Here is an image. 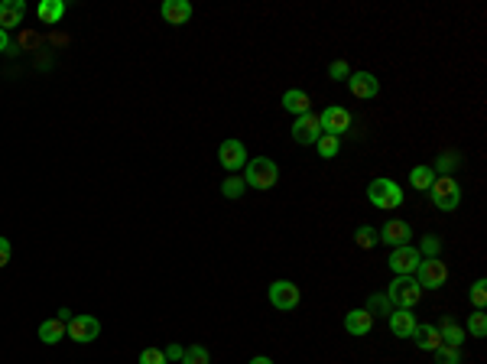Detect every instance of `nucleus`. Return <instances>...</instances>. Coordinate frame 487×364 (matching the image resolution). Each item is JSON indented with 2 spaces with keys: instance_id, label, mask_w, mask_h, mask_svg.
<instances>
[{
  "instance_id": "obj_1",
  "label": "nucleus",
  "mask_w": 487,
  "mask_h": 364,
  "mask_svg": "<svg viewBox=\"0 0 487 364\" xmlns=\"http://www.w3.org/2000/svg\"><path fill=\"white\" fill-rule=\"evenodd\" d=\"M276 179H280V166H276L270 156H257V160H247L244 166V186L250 189H273Z\"/></svg>"
},
{
  "instance_id": "obj_2",
  "label": "nucleus",
  "mask_w": 487,
  "mask_h": 364,
  "mask_svg": "<svg viewBox=\"0 0 487 364\" xmlns=\"http://www.w3.org/2000/svg\"><path fill=\"white\" fill-rule=\"evenodd\" d=\"M429 198H432L435 208H442V212H455L461 202V186L455 182L452 176H435L432 189H429Z\"/></svg>"
},
{
  "instance_id": "obj_3",
  "label": "nucleus",
  "mask_w": 487,
  "mask_h": 364,
  "mask_svg": "<svg viewBox=\"0 0 487 364\" xmlns=\"http://www.w3.org/2000/svg\"><path fill=\"white\" fill-rule=\"evenodd\" d=\"M367 202L377 208H399L403 205V189L393 179H373L367 186Z\"/></svg>"
},
{
  "instance_id": "obj_4",
  "label": "nucleus",
  "mask_w": 487,
  "mask_h": 364,
  "mask_svg": "<svg viewBox=\"0 0 487 364\" xmlns=\"http://www.w3.org/2000/svg\"><path fill=\"white\" fill-rule=\"evenodd\" d=\"M419 296H423V286H419L413 276H397V280L390 283L387 299L393 302V306H399V309H413L419 302Z\"/></svg>"
},
{
  "instance_id": "obj_5",
  "label": "nucleus",
  "mask_w": 487,
  "mask_h": 364,
  "mask_svg": "<svg viewBox=\"0 0 487 364\" xmlns=\"http://www.w3.org/2000/svg\"><path fill=\"white\" fill-rule=\"evenodd\" d=\"M416 276L423 290H439L448 280V267L442 264V257H423L416 267Z\"/></svg>"
},
{
  "instance_id": "obj_6",
  "label": "nucleus",
  "mask_w": 487,
  "mask_h": 364,
  "mask_svg": "<svg viewBox=\"0 0 487 364\" xmlns=\"http://www.w3.org/2000/svg\"><path fill=\"white\" fill-rule=\"evenodd\" d=\"M299 286L292 283V280H276V283H270V302H273L276 309H283V312H289V309H296L299 306Z\"/></svg>"
},
{
  "instance_id": "obj_7",
  "label": "nucleus",
  "mask_w": 487,
  "mask_h": 364,
  "mask_svg": "<svg viewBox=\"0 0 487 364\" xmlns=\"http://www.w3.org/2000/svg\"><path fill=\"white\" fill-rule=\"evenodd\" d=\"M65 335L71 338V342H78V345H88V342H95L97 335H101V322H97V316H75V319L69 322V332Z\"/></svg>"
},
{
  "instance_id": "obj_8",
  "label": "nucleus",
  "mask_w": 487,
  "mask_h": 364,
  "mask_svg": "<svg viewBox=\"0 0 487 364\" xmlns=\"http://www.w3.org/2000/svg\"><path fill=\"white\" fill-rule=\"evenodd\" d=\"M322 137V124H319V114H302L296 117V124H292V140L302 143V147H312V143H319Z\"/></svg>"
},
{
  "instance_id": "obj_9",
  "label": "nucleus",
  "mask_w": 487,
  "mask_h": 364,
  "mask_svg": "<svg viewBox=\"0 0 487 364\" xmlns=\"http://www.w3.org/2000/svg\"><path fill=\"white\" fill-rule=\"evenodd\" d=\"M218 160H221V166L228 169L231 176H234L238 169L247 166V150H244V143H240V140L231 137V140H224L221 147H218Z\"/></svg>"
},
{
  "instance_id": "obj_10",
  "label": "nucleus",
  "mask_w": 487,
  "mask_h": 364,
  "mask_svg": "<svg viewBox=\"0 0 487 364\" xmlns=\"http://www.w3.org/2000/svg\"><path fill=\"white\" fill-rule=\"evenodd\" d=\"M319 124H322V133H331V137H341L345 130H351V114H348L345 107H325L319 114Z\"/></svg>"
},
{
  "instance_id": "obj_11",
  "label": "nucleus",
  "mask_w": 487,
  "mask_h": 364,
  "mask_svg": "<svg viewBox=\"0 0 487 364\" xmlns=\"http://www.w3.org/2000/svg\"><path fill=\"white\" fill-rule=\"evenodd\" d=\"M419 260H423V254H419L416 248H409V244H403V248H393V250H390V267H393L399 276L416 274Z\"/></svg>"
},
{
  "instance_id": "obj_12",
  "label": "nucleus",
  "mask_w": 487,
  "mask_h": 364,
  "mask_svg": "<svg viewBox=\"0 0 487 364\" xmlns=\"http://www.w3.org/2000/svg\"><path fill=\"white\" fill-rule=\"evenodd\" d=\"M377 234H380V241H383V244H390V248H403V244L413 241V228H409L406 222H399V218L387 222Z\"/></svg>"
},
{
  "instance_id": "obj_13",
  "label": "nucleus",
  "mask_w": 487,
  "mask_h": 364,
  "mask_svg": "<svg viewBox=\"0 0 487 364\" xmlns=\"http://www.w3.org/2000/svg\"><path fill=\"white\" fill-rule=\"evenodd\" d=\"M348 88H351V95L355 98H377V91H380V81L373 79L371 72H355L351 79H348Z\"/></svg>"
},
{
  "instance_id": "obj_14",
  "label": "nucleus",
  "mask_w": 487,
  "mask_h": 364,
  "mask_svg": "<svg viewBox=\"0 0 487 364\" xmlns=\"http://www.w3.org/2000/svg\"><path fill=\"white\" fill-rule=\"evenodd\" d=\"M23 17H27V4H23V0H4V4H0V29H4V33L20 27Z\"/></svg>"
},
{
  "instance_id": "obj_15",
  "label": "nucleus",
  "mask_w": 487,
  "mask_h": 364,
  "mask_svg": "<svg viewBox=\"0 0 487 364\" xmlns=\"http://www.w3.org/2000/svg\"><path fill=\"white\" fill-rule=\"evenodd\" d=\"M160 13H163V20L166 23H172V27H182V23H188L192 20V4L188 0H166L160 7Z\"/></svg>"
},
{
  "instance_id": "obj_16",
  "label": "nucleus",
  "mask_w": 487,
  "mask_h": 364,
  "mask_svg": "<svg viewBox=\"0 0 487 364\" xmlns=\"http://www.w3.org/2000/svg\"><path fill=\"white\" fill-rule=\"evenodd\" d=\"M345 329L351 332V335H367V332L373 329V316L367 309H351L345 316Z\"/></svg>"
},
{
  "instance_id": "obj_17",
  "label": "nucleus",
  "mask_w": 487,
  "mask_h": 364,
  "mask_svg": "<svg viewBox=\"0 0 487 364\" xmlns=\"http://www.w3.org/2000/svg\"><path fill=\"white\" fill-rule=\"evenodd\" d=\"M409 338H413V342H416L423 351H435V348L442 345V338H439V329H435V325H425V322H419Z\"/></svg>"
},
{
  "instance_id": "obj_18",
  "label": "nucleus",
  "mask_w": 487,
  "mask_h": 364,
  "mask_svg": "<svg viewBox=\"0 0 487 364\" xmlns=\"http://www.w3.org/2000/svg\"><path fill=\"white\" fill-rule=\"evenodd\" d=\"M283 107L289 111V114L302 117V114H309V111H312V101H309V95H306L302 88H289L283 95Z\"/></svg>"
},
{
  "instance_id": "obj_19",
  "label": "nucleus",
  "mask_w": 487,
  "mask_h": 364,
  "mask_svg": "<svg viewBox=\"0 0 487 364\" xmlns=\"http://www.w3.org/2000/svg\"><path fill=\"white\" fill-rule=\"evenodd\" d=\"M390 329L397 338H409L413 329H416V316L409 309H399V312H390Z\"/></svg>"
},
{
  "instance_id": "obj_20",
  "label": "nucleus",
  "mask_w": 487,
  "mask_h": 364,
  "mask_svg": "<svg viewBox=\"0 0 487 364\" xmlns=\"http://www.w3.org/2000/svg\"><path fill=\"white\" fill-rule=\"evenodd\" d=\"M65 332H69V325H65L62 319H49L39 325V342H46V345H55V342H62Z\"/></svg>"
},
{
  "instance_id": "obj_21",
  "label": "nucleus",
  "mask_w": 487,
  "mask_h": 364,
  "mask_svg": "<svg viewBox=\"0 0 487 364\" xmlns=\"http://www.w3.org/2000/svg\"><path fill=\"white\" fill-rule=\"evenodd\" d=\"M36 13H39V20H43V23L55 27V23H59V20L65 17V4H62V0H43Z\"/></svg>"
},
{
  "instance_id": "obj_22",
  "label": "nucleus",
  "mask_w": 487,
  "mask_h": 364,
  "mask_svg": "<svg viewBox=\"0 0 487 364\" xmlns=\"http://www.w3.org/2000/svg\"><path fill=\"white\" fill-rule=\"evenodd\" d=\"M409 182H413V189H419V192H429L432 182H435V169L432 166H413Z\"/></svg>"
},
{
  "instance_id": "obj_23",
  "label": "nucleus",
  "mask_w": 487,
  "mask_h": 364,
  "mask_svg": "<svg viewBox=\"0 0 487 364\" xmlns=\"http://www.w3.org/2000/svg\"><path fill=\"white\" fill-rule=\"evenodd\" d=\"M439 338H442V345L458 348L461 342H465V329H461V325H455L452 319H445V322H442V329H439Z\"/></svg>"
},
{
  "instance_id": "obj_24",
  "label": "nucleus",
  "mask_w": 487,
  "mask_h": 364,
  "mask_svg": "<svg viewBox=\"0 0 487 364\" xmlns=\"http://www.w3.org/2000/svg\"><path fill=\"white\" fill-rule=\"evenodd\" d=\"M338 147H341V137H331V133H322L319 143H315V150H319L322 160H331L338 153Z\"/></svg>"
},
{
  "instance_id": "obj_25",
  "label": "nucleus",
  "mask_w": 487,
  "mask_h": 364,
  "mask_svg": "<svg viewBox=\"0 0 487 364\" xmlns=\"http://www.w3.org/2000/svg\"><path fill=\"white\" fill-rule=\"evenodd\" d=\"M244 189H247V186H244V176H238V173H234V176H228L221 182L224 198H240V196H244Z\"/></svg>"
},
{
  "instance_id": "obj_26",
  "label": "nucleus",
  "mask_w": 487,
  "mask_h": 364,
  "mask_svg": "<svg viewBox=\"0 0 487 364\" xmlns=\"http://www.w3.org/2000/svg\"><path fill=\"white\" fill-rule=\"evenodd\" d=\"M182 364H212V355H208V348L192 345L182 351Z\"/></svg>"
},
{
  "instance_id": "obj_27",
  "label": "nucleus",
  "mask_w": 487,
  "mask_h": 364,
  "mask_svg": "<svg viewBox=\"0 0 487 364\" xmlns=\"http://www.w3.org/2000/svg\"><path fill=\"white\" fill-rule=\"evenodd\" d=\"M390 306H393V302H390L387 296L377 293V296H371V299H367V306H364V309L371 312V316H387V319H390Z\"/></svg>"
},
{
  "instance_id": "obj_28",
  "label": "nucleus",
  "mask_w": 487,
  "mask_h": 364,
  "mask_svg": "<svg viewBox=\"0 0 487 364\" xmlns=\"http://www.w3.org/2000/svg\"><path fill=\"white\" fill-rule=\"evenodd\" d=\"M357 244H361L364 250H371V248H377V244H380V234L373 231L371 224H364V228H357Z\"/></svg>"
},
{
  "instance_id": "obj_29",
  "label": "nucleus",
  "mask_w": 487,
  "mask_h": 364,
  "mask_svg": "<svg viewBox=\"0 0 487 364\" xmlns=\"http://www.w3.org/2000/svg\"><path fill=\"white\" fill-rule=\"evenodd\" d=\"M435 364H461V355H458V348L439 345V348H435Z\"/></svg>"
},
{
  "instance_id": "obj_30",
  "label": "nucleus",
  "mask_w": 487,
  "mask_h": 364,
  "mask_svg": "<svg viewBox=\"0 0 487 364\" xmlns=\"http://www.w3.org/2000/svg\"><path fill=\"white\" fill-rule=\"evenodd\" d=\"M468 332L474 338H484L487 335V316H484V312H474V316H471V319H468Z\"/></svg>"
},
{
  "instance_id": "obj_31",
  "label": "nucleus",
  "mask_w": 487,
  "mask_h": 364,
  "mask_svg": "<svg viewBox=\"0 0 487 364\" xmlns=\"http://www.w3.org/2000/svg\"><path fill=\"white\" fill-rule=\"evenodd\" d=\"M328 75H331V81H348L351 79V69H348L345 59H338V62L328 65Z\"/></svg>"
},
{
  "instance_id": "obj_32",
  "label": "nucleus",
  "mask_w": 487,
  "mask_h": 364,
  "mask_svg": "<svg viewBox=\"0 0 487 364\" xmlns=\"http://www.w3.org/2000/svg\"><path fill=\"white\" fill-rule=\"evenodd\" d=\"M140 364H169V361L163 348H146V351H140Z\"/></svg>"
},
{
  "instance_id": "obj_33",
  "label": "nucleus",
  "mask_w": 487,
  "mask_h": 364,
  "mask_svg": "<svg viewBox=\"0 0 487 364\" xmlns=\"http://www.w3.org/2000/svg\"><path fill=\"white\" fill-rule=\"evenodd\" d=\"M471 302H474L478 309H484V302H487V283L484 280H478V283L471 286Z\"/></svg>"
},
{
  "instance_id": "obj_34",
  "label": "nucleus",
  "mask_w": 487,
  "mask_h": 364,
  "mask_svg": "<svg viewBox=\"0 0 487 364\" xmlns=\"http://www.w3.org/2000/svg\"><path fill=\"white\" fill-rule=\"evenodd\" d=\"M455 166H458V156H455V153H445V156H439V173H442V176H448Z\"/></svg>"
},
{
  "instance_id": "obj_35",
  "label": "nucleus",
  "mask_w": 487,
  "mask_h": 364,
  "mask_svg": "<svg viewBox=\"0 0 487 364\" xmlns=\"http://www.w3.org/2000/svg\"><path fill=\"white\" fill-rule=\"evenodd\" d=\"M439 250H442L439 238H423V250H419V254H425V257H439Z\"/></svg>"
},
{
  "instance_id": "obj_36",
  "label": "nucleus",
  "mask_w": 487,
  "mask_h": 364,
  "mask_svg": "<svg viewBox=\"0 0 487 364\" xmlns=\"http://www.w3.org/2000/svg\"><path fill=\"white\" fill-rule=\"evenodd\" d=\"M10 254H13L10 241H7V238H0V267H7V264H10Z\"/></svg>"
},
{
  "instance_id": "obj_37",
  "label": "nucleus",
  "mask_w": 487,
  "mask_h": 364,
  "mask_svg": "<svg viewBox=\"0 0 487 364\" xmlns=\"http://www.w3.org/2000/svg\"><path fill=\"white\" fill-rule=\"evenodd\" d=\"M166 361H182V348H179V345H169V348H166Z\"/></svg>"
},
{
  "instance_id": "obj_38",
  "label": "nucleus",
  "mask_w": 487,
  "mask_h": 364,
  "mask_svg": "<svg viewBox=\"0 0 487 364\" xmlns=\"http://www.w3.org/2000/svg\"><path fill=\"white\" fill-rule=\"evenodd\" d=\"M0 53H10V36L0 29Z\"/></svg>"
},
{
  "instance_id": "obj_39",
  "label": "nucleus",
  "mask_w": 487,
  "mask_h": 364,
  "mask_svg": "<svg viewBox=\"0 0 487 364\" xmlns=\"http://www.w3.org/2000/svg\"><path fill=\"white\" fill-rule=\"evenodd\" d=\"M55 319H62V322H65V325H69V322H71V319H75V316H71V309H59V316H55Z\"/></svg>"
},
{
  "instance_id": "obj_40",
  "label": "nucleus",
  "mask_w": 487,
  "mask_h": 364,
  "mask_svg": "<svg viewBox=\"0 0 487 364\" xmlns=\"http://www.w3.org/2000/svg\"><path fill=\"white\" fill-rule=\"evenodd\" d=\"M250 364H273V361H270L266 355H257V358H250Z\"/></svg>"
}]
</instances>
